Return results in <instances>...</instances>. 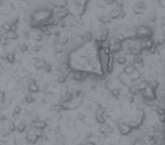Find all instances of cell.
I'll return each mask as SVG.
<instances>
[{"mask_svg":"<svg viewBox=\"0 0 165 145\" xmlns=\"http://www.w3.org/2000/svg\"><path fill=\"white\" fill-rule=\"evenodd\" d=\"M53 12L50 9H41L37 10L31 15V23L34 26H42L46 25L49 20L52 18Z\"/></svg>","mask_w":165,"mask_h":145,"instance_id":"6da1fadb","label":"cell"},{"mask_svg":"<svg viewBox=\"0 0 165 145\" xmlns=\"http://www.w3.org/2000/svg\"><path fill=\"white\" fill-rule=\"evenodd\" d=\"M135 34L137 38H140L141 40L147 39V38H151L153 36V30L147 26H140L137 27Z\"/></svg>","mask_w":165,"mask_h":145,"instance_id":"7a4b0ae2","label":"cell"},{"mask_svg":"<svg viewBox=\"0 0 165 145\" xmlns=\"http://www.w3.org/2000/svg\"><path fill=\"white\" fill-rule=\"evenodd\" d=\"M117 128H118L119 132H120V134H121V135H123V136L129 135V134L131 133L132 130H133L132 127L130 126V124L128 122H126V121H120V122H118Z\"/></svg>","mask_w":165,"mask_h":145,"instance_id":"3957f363","label":"cell"},{"mask_svg":"<svg viewBox=\"0 0 165 145\" xmlns=\"http://www.w3.org/2000/svg\"><path fill=\"white\" fill-rule=\"evenodd\" d=\"M40 138L38 137V135L34 132V127H30V128L27 129L26 133V140L29 142L30 144H36L38 143V141Z\"/></svg>","mask_w":165,"mask_h":145,"instance_id":"277c9868","label":"cell"},{"mask_svg":"<svg viewBox=\"0 0 165 145\" xmlns=\"http://www.w3.org/2000/svg\"><path fill=\"white\" fill-rule=\"evenodd\" d=\"M142 98L145 99V101H153V99H156V91L155 89H153L151 86H147L146 89L142 92Z\"/></svg>","mask_w":165,"mask_h":145,"instance_id":"5b68a950","label":"cell"},{"mask_svg":"<svg viewBox=\"0 0 165 145\" xmlns=\"http://www.w3.org/2000/svg\"><path fill=\"white\" fill-rule=\"evenodd\" d=\"M141 46L144 50L151 51L154 48V46H155V43H154L152 38H147V39L141 40Z\"/></svg>","mask_w":165,"mask_h":145,"instance_id":"8992f818","label":"cell"},{"mask_svg":"<svg viewBox=\"0 0 165 145\" xmlns=\"http://www.w3.org/2000/svg\"><path fill=\"white\" fill-rule=\"evenodd\" d=\"M30 127H34V128H37L40 130H46L48 128V123H47V121H44L41 119L37 121H31Z\"/></svg>","mask_w":165,"mask_h":145,"instance_id":"52a82bcc","label":"cell"},{"mask_svg":"<svg viewBox=\"0 0 165 145\" xmlns=\"http://www.w3.org/2000/svg\"><path fill=\"white\" fill-rule=\"evenodd\" d=\"M27 89L31 94H37V92L40 91V86L37 83V81L34 79H29V85H27Z\"/></svg>","mask_w":165,"mask_h":145,"instance_id":"ba28073f","label":"cell"},{"mask_svg":"<svg viewBox=\"0 0 165 145\" xmlns=\"http://www.w3.org/2000/svg\"><path fill=\"white\" fill-rule=\"evenodd\" d=\"M86 77H87V74L84 73V72H82V71L76 70V71H73V72H72V78L74 79L75 81L81 82V81H83Z\"/></svg>","mask_w":165,"mask_h":145,"instance_id":"9c48e42d","label":"cell"},{"mask_svg":"<svg viewBox=\"0 0 165 145\" xmlns=\"http://www.w3.org/2000/svg\"><path fill=\"white\" fill-rule=\"evenodd\" d=\"M47 62H46L44 59H41V58H34V66L38 70H41V69H44Z\"/></svg>","mask_w":165,"mask_h":145,"instance_id":"30bf717a","label":"cell"},{"mask_svg":"<svg viewBox=\"0 0 165 145\" xmlns=\"http://www.w3.org/2000/svg\"><path fill=\"white\" fill-rule=\"evenodd\" d=\"M129 78L133 83H136L137 81H139L140 79L142 78V73L139 70H136L134 73H132L131 75H129Z\"/></svg>","mask_w":165,"mask_h":145,"instance_id":"8fae6325","label":"cell"},{"mask_svg":"<svg viewBox=\"0 0 165 145\" xmlns=\"http://www.w3.org/2000/svg\"><path fill=\"white\" fill-rule=\"evenodd\" d=\"M62 110H64L63 109V106L60 105L59 103H53V105H51V107H50V111L55 113V114H59Z\"/></svg>","mask_w":165,"mask_h":145,"instance_id":"7c38bea8","label":"cell"},{"mask_svg":"<svg viewBox=\"0 0 165 145\" xmlns=\"http://www.w3.org/2000/svg\"><path fill=\"white\" fill-rule=\"evenodd\" d=\"M95 121L97 124H99V125H103V124L107 123V118L104 117L103 114H97L95 113Z\"/></svg>","mask_w":165,"mask_h":145,"instance_id":"4fadbf2b","label":"cell"},{"mask_svg":"<svg viewBox=\"0 0 165 145\" xmlns=\"http://www.w3.org/2000/svg\"><path fill=\"white\" fill-rule=\"evenodd\" d=\"M136 70H137V69L134 66V64H129L128 66H126L124 68V71H123V72H124L126 75H128V76H129V75H131L132 73H134Z\"/></svg>","mask_w":165,"mask_h":145,"instance_id":"5bb4252c","label":"cell"},{"mask_svg":"<svg viewBox=\"0 0 165 145\" xmlns=\"http://www.w3.org/2000/svg\"><path fill=\"white\" fill-rule=\"evenodd\" d=\"M26 128H27V126H26V122H20L16 127V131L18 133H23V132H26V131H27Z\"/></svg>","mask_w":165,"mask_h":145,"instance_id":"9a60e30c","label":"cell"},{"mask_svg":"<svg viewBox=\"0 0 165 145\" xmlns=\"http://www.w3.org/2000/svg\"><path fill=\"white\" fill-rule=\"evenodd\" d=\"M16 127L17 126L15 125V123L13 122V121H9V122L7 123V126H6V129H7L10 133H12L16 130Z\"/></svg>","mask_w":165,"mask_h":145,"instance_id":"2e32d148","label":"cell"},{"mask_svg":"<svg viewBox=\"0 0 165 145\" xmlns=\"http://www.w3.org/2000/svg\"><path fill=\"white\" fill-rule=\"evenodd\" d=\"M121 94H122V91L120 88H115V89H111V95L114 99H119Z\"/></svg>","mask_w":165,"mask_h":145,"instance_id":"e0dca14e","label":"cell"},{"mask_svg":"<svg viewBox=\"0 0 165 145\" xmlns=\"http://www.w3.org/2000/svg\"><path fill=\"white\" fill-rule=\"evenodd\" d=\"M6 37H7L8 40H16L18 38V34H17L15 30H10L9 33L6 34Z\"/></svg>","mask_w":165,"mask_h":145,"instance_id":"ac0fdd59","label":"cell"},{"mask_svg":"<svg viewBox=\"0 0 165 145\" xmlns=\"http://www.w3.org/2000/svg\"><path fill=\"white\" fill-rule=\"evenodd\" d=\"M4 57H5V59L7 60V62H9V63H14V61H15L14 53H7Z\"/></svg>","mask_w":165,"mask_h":145,"instance_id":"d6986e66","label":"cell"},{"mask_svg":"<svg viewBox=\"0 0 165 145\" xmlns=\"http://www.w3.org/2000/svg\"><path fill=\"white\" fill-rule=\"evenodd\" d=\"M144 65V61L141 57L137 56L134 59V66H143Z\"/></svg>","mask_w":165,"mask_h":145,"instance_id":"ffe728a7","label":"cell"},{"mask_svg":"<svg viewBox=\"0 0 165 145\" xmlns=\"http://www.w3.org/2000/svg\"><path fill=\"white\" fill-rule=\"evenodd\" d=\"M20 113H22V107H20V106H16L15 108H14V111H13V113H12L13 118H17V117L20 115Z\"/></svg>","mask_w":165,"mask_h":145,"instance_id":"44dd1931","label":"cell"},{"mask_svg":"<svg viewBox=\"0 0 165 145\" xmlns=\"http://www.w3.org/2000/svg\"><path fill=\"white\" fill-rule=\"evenodd\" d=\"M87 119H88V116H87L86 114H84V113H79L78 114V120L81 123H85L87 121Z\"/></svg>","mask_w":165,"mask_h":145,"instance_id":"7402d4cb","label":"cell"},{"mask_svg":"<svg viewBox=\"0 0 165 145\" xmlns=\"http://www.w3.org/2000/svg\"><path fill=\"white\" fill-rule=\"evenodd\" d=\"M24 102H26V103H33L34 102V96L33 95H26V96H24Z\"/></svg>","mask_w":165,"mask_h":145,"instance_id":"603a6c76","label":"cell"},{"mask_svg":"<svg viewBox=\"0 0 165 145\" xmlns=\"http://www.w3.org/2000/svg\"><path fill=\"white\" fill-rule=\"evenodd\" d=\"M117 63L119 65H125L126 63H127V58H126L125 56H120V57H118L117 58Z\"/></svg>","mask_w":165,"mask_h":145,"instance_id":"cb8c5ba5","label":"cell"},{"mask_svg":"<svg viewBox=\"0 0 165 145\" xmlns=\"http://www.w3.org/2000/svg\"><path fill=\"white\" fill-rule=\"evenodd\" d=\"M84 109H85V111H87V112H93L94 109H96V108L93 107L92 103H86V106L84 107Z\"/></svg>","mask_w":165,"mask_h":145,"instance_id":"d4e9b609","label":"cell"},{"mask_svg":"<svg viewBox=\"0 0 165 145\" xmlns=\"http://www.w3.org/2000/svg\"><path fill=\"white\" fill-rule=\"evenodd\" d=\"M53 132H54L55 134H57V135H60V133H61L60 124H56V125L53 127Z\"/></svg>","mask_w":165,"mask_h":145,"instance_id":"484cf974","label":"cell"},{"mask_svg":"<svg viewBox=\"0 0 165 145\" xmlns=\"http://www.w3.org/2000/svg\"><path fill=\"white\" fill-rule=\"evenodd\" d=\"M13 144L14 145H22L23 144V140L19 137H15L13 139Z\"/></svg>","mask_w":165,"mask_h":145,"instance_id":"4316f807","label":"cell"},{"mask_svg":"<svg viewBox=\"0 0 165 145\" xmlns=\"http://www.w3.org/2000/svg\"><path fill=\"white\" fill-rule=\"evenodd\" d=\"M19 50L22 52H26L27 50H29V47H27V45L22 44V45H20V46H19Z\"/></svg>","mask_w":165,"mask_h":145,"instance_id":"83f0119b","label":"cell"},{"mask_svg":"<svg viewBox=\"0 0 165 145\" xmlns=\"http://www.w3.org/2000/svg\"><path fill=\"white\" fill-rule=\"evenodd\" d=\"M44 69H45V71L47 72V73H49V72L52 71V65L49 64V63H47V64H46V66H45Z\"/></svg>","mask_w":165,"mask_h":145,"instance_id":"f1b7e54d","label":"cell"},{"mask_svg":"<svg viewBox=\"0 0 165 145\" xmlns=\"http://www.w3.org/2000/svg\"><path fill=\"white\" fill-rule=\"evenodd\" d=\"M5 121H6V116L4 115V114H2L1 118H0V123L3 124V123H5Z\"/></svg>","mask_w":165,"mask_h":145,"instance_id":"f546056e","label":"cell"},{"mask_svg":"<svg viewBox=\"0 0 165 145\" xmlns=\"http://www.w3.org/2000/svg\"><path fill=\"white\" fill-rule=\"evenodd\" d=\"M85 145H95V142H93V141H87Z\"/></svg>","mask_w":165,"mask_h":145,"instance_id":"4dcf8cb0","label":"cell"},{"mask_svg":"<svg viewBox=\"0 0 165 145\" xmlns=\"http://www.w3.org/2000/svg\"><path fill=\"white\" fill-rule=\"evenodd\" d=\"M38 145H45V143L42 142V141H41V143H38Z\"/></svg>","mask_w":165,"mask_h":145,"instance_id":"1f68e13d","label":"cell"},{"mask_svg":"<svg viewBox=\"0 0 165 145\" xmlns=\"http://www.w3.org/2000/svg\"><path fill=\"white\" fill-rule=\"evenodd\" d=\"M75 145H85V143H77Z\"/></svg>","mask_w":165,"mask_h":145,"instance_id":"d6a6232c","label":"cell"}]
</instances>
